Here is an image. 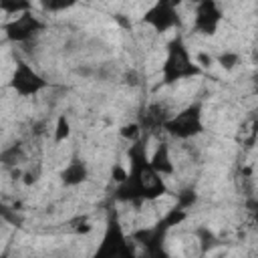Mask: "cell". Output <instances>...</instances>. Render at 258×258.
<instances>
[{"instance_id":"5bb4252c","label":"cell","mask_w":258,"mask_h":258,"mask_svg":"<svg viewBox=\"0 0 258 258\" xmlns=\"http://www.w3.org/2000/svg\"><path fill=\"white\" fill-rule=\"evenodd\" d=\"M69 135H71V123H69L67 115H58L56 125H54V143L69 139Z\"/></svg>"},{"instance_id":"ba28073f","label":"cell","mask_w":258,"mask_h":258,"mask_svg":"<svg viewBox=\"0 0 258 258\" xmlns=\"http://www.w3.org/2000/svg\"><path fill=\"white\" fill-rule=\"evenodd\" d=\"M222 22V10L216 2L212 0H204L196 6V14H194V30L206 36H212L218 26Z\"/></svg>"},{"instance_id":"52a82bcc","label":"cell","mask_w":258,"mask_h":258,"mask_svg":"<svg viewBox=\"0 0 258 258\" xmlns=\"http://www.w3.org/2000/svg\"><path fill=\"white\" fill-rule=\"evenodd\" d=\"M143 22L149 24L155 32H167V30L179 26L181 20H179V14H177V4L175 2H167V0L155 2L143 14Z\"/></svg>"},{"instance_id":"9c48e42d","label":"cell","mask_w":258,"mask_h":258,"mask_svg":"<svg viewBox=\"0 0 258 258\" xmlns=\"http://www.w3.org/2000/svg\"><path fill=\"white\" fill-rule=\"evenodd\" d=\"M169 117H171V113H169V109L163 103H149L139 113V119H137V125L141 129V135H149V133L161 129Z\"/></svg>"},{"instance_id":"30bf717a","label":"cell","mask_w":258,"mask_h":258,"mask_svg":"<svg viewBox=\"0 0 258 258\" xmlns=\"http://www.w3.org/2000/svg\"><path fill=\"white\" fill-rule=\"evenodd\" d=\"M62 185H69V187H75V185H81L83 181H87L89 177V169L85 165V161L81 159H73L64 165V169L58 173Z\"/></svg>"},{"instance_id":"8fae6325","label":"cell","mask_w":258,"mask_h":258,"mask_svg":"<svg viewBox=\"0 0 258 258\" xmlns=\"http://www.w3.org/2000/svg\"><path fill=\"white\" fill-rule=\"evenodd\" d=\"M149 163H151V167H153L159 175H171V173L175 171L173 161H171V155H169V145H167L165 141H159V143H157L155 151H153L151 157H149Z\"/></svg>"},{"instance_id":"ac0fdd59","label":"cell","mask_w":258,"mask_h":258,"mask_svg":"<svg viewBox=\"0 0 258 258\" xmlns=\"http://www.w3.org/2000/svg\"><path fill=\"white\" fill-rule=\"evenodd\" d=\"M119 133H121L125 139H129L131 143H133V141H137V139H141V129H139V125H137V123L123 125V127L119 129Z\"/></svg>"},{"instance_id":"3957f363","label":"cell","mask_w":258,"mask_h":258,"mask_svg":"<svg viewBox=\"0 0 258 258\" xmlns=\"http://www.w3.org/2000/svg\"><path fill=\"white\" fill-rule=\"evenodd\" d=\"M93 258H137L135 244L131 238H127L115 212H111L107 218L103 238H101Z\"/></svg>"},{"instance_id":"277c9868","label":"cell","mask_w":258,"mask_h":258,"mask_svg":"<svg viewBox=\"0 0 258 258\" xmlns=\"http://www.w3.org/2000/svg\"><path fill=\"white\" fill-rule=\"evenodd\" d=\"M165 133L177 139H191L204 131V119H202V105L191 103L177 115H171L165 125L161 127Z\"/></svg>"},{"instance_id":"7a4b0ae2","label":"cell","mask_w":258,"mask_h":258,"mask_svg":"<svg viewBox=\"0 0 258 258\" xmlns=\"http://www.w3.org/2000/svg\"><path fill=\"white\" fill-rule=\"evenodd\" d=\"M202 69L194 62L181 34H175L165 48V60L161 64V83L163 85H173L183 79H194L200 77Z\"/></svg>"},{"instance_id":"e0dca14e","label":"cell","mask_w":258,"mask_h":258,"mask_svg":"<svg viewBox=\"0 0 258 258\" xmlns=\"http://www.w3.org/2000/svg\"><path fill=\"white\" fill-rule=\"evenodd\" d=\"M238 60H240V54H238V52H230V50H226V52H222V54L218 56V62H220L222 69H226V71H232V69L238 64Z\"/></svg>"},{"instance_id":"5b68a950","label":"cell","mask_w":258,"mask_h":258,"mask_svg":"<svg viewBox=\"0 0 258 258\" xmlns=\"http://www.w3.org/2000/svg\"><path fill=\"white\" fill-rule=\"evenodd\" d=\"M8 85L20 97H34L48 87V81L42 75H38L26 60H16Z\"/></svg>"},{"instance_id":"7402d4cb","label":"cell","mask_w":258,"mask_h":258,"mask_svg":"<svg viewBox=\"0 0 258 258\" xmlns=\"http://www.w3.org/2000/svg\"><path fill=\"white\" fill-rule=\"evenodd\" d=\"M0 222H2V210H0Z\"/></svg>"},{"instance_id":"ffe728a7","label":"cell","mask_w":258,"mask_h":258,"mask_svg":"<svg viewBox=\"0 0 258 258\" xmlns=\"http://www.w3.org/2000/svg\"><path fill=\"white\" fill-rule=\"evenodd\" d=\"M111 175H113V179H115L117 183H121V181L125 179V175H127V169H123V167L115 165V167H113V171H111Z\"/></svg>"},{"instance_id":"6da1fadb","label":"cell","mask_w":258,"mask_h":258,"mask_svg":"<svg viewBox=\"0 0 258 258\" xmlns=\"http://www.w3.org/2000/svg\"><path fill=\"white\" fill-rule=\"evenodd\" d=\"M127 157H129L127 175L121 183H117L113 191V198L117 202H129L139 206L143 202H153L163 194H167V183L149 163L147 135H141V139L129 145Z\"/></svg>"},{"instance_id":"8992f818","label":"cell","mask_w":258,"mask_h":258,"mask_svg":"<svg viewBox=\"0 0 258 258\" xmlns=\"http://www.w3.org/2000/svg\"><path fill=\"white\" fill-rule=\"evenodd\" d=\"M44 28H46L44 20H40L38 16H34L30 10L14 16L12 20H8L2 26L6 38L12 40V42H28V40L36 38Z\"/></svg>"},{"instance_id":"2e32d148","label":"cell","mask_w":258,"mask_h":258,"mask_svg":"<svg viewBox=\"0 0 258 258\" xmlns=\"http://www.w3.org/2000/svg\"><path fill=\"white\" fill-rule=\"evenodd\" d=\"M196 234L202 238V240H200V244H202V252H208V250H212V248L218 246V238H216L208 228H200Z\"/></svg>"},{"instance_id":"44dd1931","label":"cell","mask_w":258,"mask_h":258,"mask_svg":"<svg viewBox=\"0 0 258 258\" xmlns=\"http://www.w3.org/2000/svg\"><path fill=\"white\" fill-rule=\"evenodd\" d=\"M0 258H10V256L8 254H0Z\"/></svg>"},{"instance_id":"9a60e30c","label":"cell","mask_w":258,"mask_h":258,"mask_svg":"<svg viewBox=\"0 0 258 258\" xmlns=\"http://www.w3.org/2000/svg\"><path fill=\"white\" fill-rule=\"evenodd\" d=\"M175 200H177V202H175V206L187 212V210H189V208L196 204V200H198V194H196L191 187H185V189H181V191L175 196Z\"/></svg>"},{"instance_id":"4fadbf2b","label":"cell","mask_w":258,"mask_h":258,"mask_svg":"<svg viewBox=\"0 0 258 258\" xmlns=\"http://www.w3.org/2000/svg\"><path fill=\"white\" fill-rule=\"evenodd\" d=\"M0 10L6 12L8 16H18L26 10H30L28 2H16V0H0Z\"/></svg>"},{"instance_id":"d6986e66","label":"cell","mask_w":258,"mask_h":258,"mask_svg":"<svg viewBox=\"0 0 258 258\" xmlns=\"http://www.w3.org/2000/svg\"><path fill=\"white\" fill-rule=\"evenodd\" d=\"M42 6H44L46 10H50V12H56V10L71 8V6H73V2H44Z\"/></svg>"},{"instance_id":"7c38bea8","label":"cell","mask_w":258,"mask_h":258,"mask_svg":"<svg viewBox=\"0 0 258 258\" xmlns=\"http://www.w3.org/2000/svg\"><path fill=\"white\" fill-rule=\"evenodd\" d=\"M22 157H24L22 145L20 143H14V145H10L8 149H4L0 153V163H4V165H16Z\"/></svg>"}]
</instances>
